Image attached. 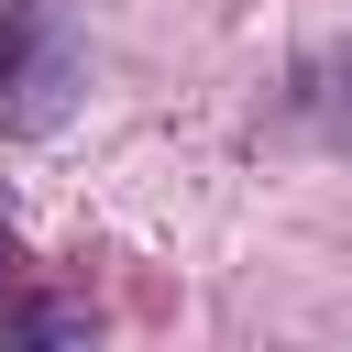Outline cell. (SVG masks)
I'll return each mask as SVG.
<instances>
[{
  "mask_svg": "<svg viewBox=\"0 0 352 352\" xmlns=\"http://www.w3.org/2000/svg\"><path fill=\"white\" fill-rule=\"evenodd\" d=\"M88 88V33L66 0H0V143H44L66 132Z\"/></svg>",
  "mask_w": 352,
  "mask_h": 352,
  "instance_id": "cell-1",
  "label": "cell"
},
{
  "mask_svg": "<svg viewBox=\"0 0 352 352\" xmlns=\"http://www.w3.org/2000/svg\"><path fill=\"white\" fill-rule=\"evenodd\" d=\"M275 132H286V143H352V44L286 66V88H275Z\"/></svg>",
  "mask_w": 352,
  "mask_h": 352,
  "instance_id": "cell-2",
  "label": "cell"
},
{
  "mask_svg": "<svg viewBox=\"0 0 352 352\" xmlns=\"http://www.w3.org/2000/svg\"><path fill=\"white\" fill-rule=\"evenodd\" d=\"M0 341H88V297H44V286H22L11 209H0Z\"/></svg>",
  "mask_w": 352,
  "mask_h": 352,
  "instance_id": "cell-3",
  "label": "cell"
}]
</instances>
